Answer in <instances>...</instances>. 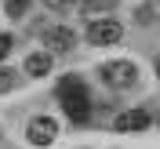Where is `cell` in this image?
Masks as SVG:
<instances>
[{"mask_svg":"<svg viewBox=\"0 0 160 149\" xmlns=\"http://www.w3.org/2000/svg\"><path fill=\"white\" fill-rule=\"evenodd\" d=\"M58 98H62V106H66V113H69L73 120H88L91 98H88V87H84L80 80H66L58 87Z\"/></svg>","mask_w":160,"mask_h":149,"instance_id":"1","label":"cell"},{"mask_svg":"<svg viewBox=\"0 0 160 149\" xmlns=\"http://www.w3.org/2000/svg\"><path fill=\"white\" fill-rule=\"evenodd\" d=\"M120 37H124V26L117 18H91V26H88V44L91 47H109Z\"/></svg>","mask_w":160,"mask_h":149,"instance_id":"2","label":"cell"},{"mask_svg":"<svg viewBox=\"0 0 160 149\" xmlns=\"http://www.w3.org/2000/svg\"><path fill=\"white\" fill-rule=\"evenodd\" d=\"M98 77L106 80L109 87H128V84H135V77H138V66L128 62V58H117V62H106Z\"/></svg>","mask_w":160,"mask_h":149,"instance_id":"3","label":"cell"},{"mask_svg":"<svg viewBox=\"0 0 160 149\" xmlns=\"http://www.w3.org/2000/svg\"><path fill=\"white\" fill-rule=\"evenodd\" d=\"M26 135H29L33 146H51V142L58 138V124H55V117H33Z\"/></svg>","mask_w":160,"mask_h":149,"instance_id":"4","label":"cell"},{"mask_svg":"<svg viewBox=\"0 0 160 149\" xmlns=\"http://www.w3.org/2000/svg\"><path fill=\"white\" fill-rule=\"evenodd\" d=\"M73 44H77V33L69 29V26H48L44 29V47H51V51H73Z\"/></svg>","mask_w":160,"mask_h":149,"instance_id":"5","label":"cell"},{"mask_svg":"<svg viewBox=\"0 0 160 149\" xmlns=\"http://www.w3.org/2000/svg\"><path fill=\"white\" fill-rule=\"evenodd\" d=\"M149 127V113L146 109H131L117 117V131H146Z\"/></svg>","mask_w":160,"mask_h":149,"instance_id":"6","label":"cell"},{"mask_svg":"<svg viewBox=\"0 0 160 149\" xmlns=\"http://www.w3.org/2000/svg\"><path fill=\"white\" fill-rule=\"evenodd\" d=\"M26 73H29V77H48V73H51V55H48V51L29 55V58H26Z\"/></svg>","mask_w":160,"mask_h":149,"instance_id":"7","label":"cell"},{"mask_svg":"<svg viewBox=\"0 0 160 149\" xmlns=\"http://www.w3.org/2000/svg\"><path fill=\"white\" fill-rule=\"evenodd\" d=\"M33 0H4V11H8V18H22L26 11H29Z\"/></svg>","mask_w":160,"mask_h":149,"instance_id":"8","label":"cell"},{"mask_svg":"<svg viewBox=\"0 0 160 149\" xmlns=\"http://www.w3.org/2000/svg\"><path fill=\"white\" fill-rule=\"evenodd\" d=\"M117 0H84V15H98V11H113Z\"/></svg>","mask_w":160,"mask_h":149,"instance_id":"9","label":"cell"},{"mask_svg":"<svg viewBox=\"0 0 160 149\" xmlns=\"http://www.w3.org/2000/svg\"><path fill=\"white\" fill-rule=\"evenodd\" d=\"M77 0H44V7H51V11H66V7H73Z\"/></svg>","mask_w":160,"mask_h":149,"instance_id":"10","label":"cell"},{"mask_svg":"<svg viewBox=\"0 0 160 149\" xmlns=\"http://www.w3.org/2000/svg\"><path fill=\"white\" fill-rule=\"evenodd\" d=\"M8 51H11V37H8V33H0V62L8 58Z\"/></svg>","mask_w":160,"mask_h":149,"instance_id":"11","label":"cell"},{"mask_svg":"<svg viewBox=\"0 0 160 149\" xmlns=\"http://www.w3.org/2000/svg\"><path fill=\"white\" fill-rule=\"evenodd\" d=\"M8 87H11V73L0 69V91H8Z\"/></svg>","mask_w":160,"mask_h":149,"instance_id":"12","label":"cell"},{"mask_svg":"<svg viewBox=\"0 0 160 149\" xmlns=\"http://www.w3.org/2000/svg\"><path fill=\"white\" fill-rule=\"evenodd\" d=\"M153 69H157V77H160V55H157V62H153Z\"/></svg>","mask_w":160,"mask_h":149,"instance_id":"13","label":"cell"}]
</instances>
